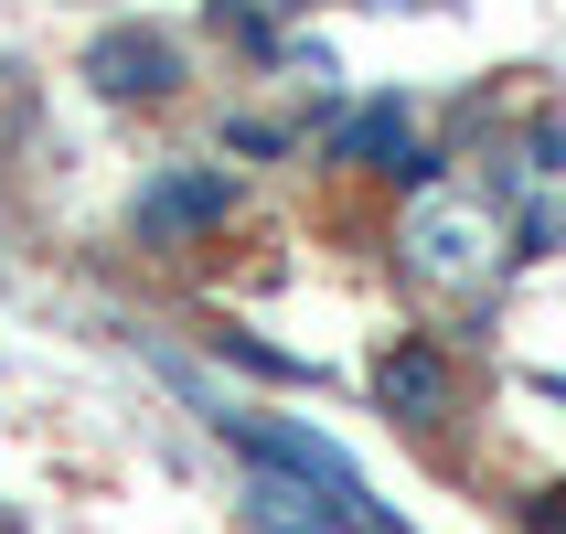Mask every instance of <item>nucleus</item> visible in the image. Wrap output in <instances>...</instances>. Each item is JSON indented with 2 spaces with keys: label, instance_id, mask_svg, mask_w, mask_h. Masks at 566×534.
<instances>
[{
  "label": "nucleus",
  "instance_id": "obj_1",
  "mask_svg": "<svg viewBox=\"0 0 566 534\" xmlns=\"http://www.w3.org/2000/svg\"><path fill=\"white\" fill-rule=\"evenodd\" d=\"M396 247L428 289H481L492 279V256H503V214L460 182H417L407 214H396Z\"/></svg>",
  "mask_w": 566,
  "mask_h": 534
},
{
  "label": "nucleus",
  "instance_id": "obj_2",
  "mask_svg": "<svg viewBox=\"0 0 566 534\" xmlns=\"http://www.w3.org/2000/svg\"><path fill=\"white\" fill-rule=\"evenodd\" d=\"M214 428L247 449L256 471H289V481H311V492H332L353 534H396V513H375V503H364V471H353V460L321 439V428H300V417H247V407H214Z\"/></svg>",
  "mask_w": 566,
  "mask_h": 534
},
{
  "label": "nucleus",
  "instance_id": "obj_3",
  "mask_svg": "<svg viewBox=\"0 0 566 534\" xmlns=\"http://www.w3.org/2000/svg\"><path fill=\"white\" fill-rule=\"evenodd\" d=\"M224 214H235V171H214V160H160L150 182H139V203H128V235L139 247H192Z\"/></svg>",
  "mask_w": 566,
  "mask_h": 534
},
{
  "label": "nucleus",
  "instance_id": "obj_4",
  "mask_svg": "<svg viewBox=\"0 0 566 534\" xmlns=\"http://www.w3.org/2000/svg\"><path fill=\"white\" fill-rule=\"evenodd\" d=\"M375 407L396 417V428H449V417H460V364H449L428 332H396V343L375 353Z\"/></svg>",
  "mask_w": 566,
  "mask_h": 534
},
{
  "label": "nucleus",
  "instance_id": "obj_5",
  "mask_svg": "<svg viewBox=\"0 0 566 534\" xmlns=\"http://www.w3.org/2000/svg\"><path fill=\"white\" fill-rule=\"evenodd\" d=\"M86 75H96V96H118V107H160V96H182V43L150 32V22H118V32L86 43Z\"/></svg>",
  "mask_w": 566,
  "mask_h": 534
},
{
  "label": "nucleus",
  "instance_id": "obj_6",
  "mask_svg": "<svg viewBox=\"0 0 566 534\" xmlns=\"http://www.w3.org/2000/svg\"><path fill=\"white\" fill-rule=\"evenodd\" d=\"M332 160H343V171H385V182H439V171H428V150H417L407 139V107H396V96H385V107H353L343 128H332Z\"/></svg>",
  "mask_w": 566,
  "mask_h": 534
},
{
  "label": "nucleus",
  "instance_id": "obj_7",
  "mask_svg": "<svg viewBox=\"0 0 566 534\" xmlns=\"http://www.w3.org/2000/svg\"><path fill=\"white\" fill-rule=\"evenodd\" d=\"M247 524L256 534H353L332 492H311V481H289V471H256L247 481Z\"/></svg>",
  "mask_w": 566,
  "mask_h": 534
},
{
  "label": "nucleus",
  "instance_id": "obj_8",
  "mask_svg": "<svg viewBox=\"0 0 566 534\" xmlns=\"http://www.w3.org/2000/svg\"><path fill=\"white\" fill-rule=\"evenodd\" d=\"M224 150H247V160H279V150H300V128H289V118H224Z\"/></svg>",
  "mask_w": 566,
  "mask_h": 534
},
{
  "label": "nucleus",
  "instance_id": "obj_9",
  "mask_svg": "<svg viewBox=\"0 0 566 534\" xmlns=\"http://www.w3.org/2000/svg\"><path fill=\"white\" fill-rule=\"evenodd\" d=\"M214 353H235V364H256V375H279V385H300L311 364L300 353H279V343H256V332H214Z\"/></svg>",
  "mask_w": 566,
  "mask_h": 534
},
{
  "label": "nucleus",
  "instance_id": "obj_10",
  "mask_svg": "<svg viewBox=\"0 0 566 534\" xmlns=\"http://www.w3.org/2000/svg\"><path fill=\"white\" fill-rule=\"evenodd\" d=\"M513 235H524V247H513V256H556L566 214H556V203H524V224H513Z\"/></svg>",
  "mask_w": 566,
  "mask_h": 534
},
{
  "label": "nucleus",
  "instance_id": "obj_11",
  "mask_svg": "<svg viewBox=\"0 0 566 534\" xmlns=\"http://www.w3.org/2000/svg\"><path fill=\"white\" fill-rule=\"evenodd\" d=\"M524 171H545V182L566 171V128H556V118H535V160H524Z\"/></svg>",
  "mask_w": 566,
  "mask_h": 534
},
{
  "label": "nucleus",
  "instance_id": "obj_12",
  "mask_svg": "<svg viewBox=\"0 0 566 534\" xmlns=\"http://www.w3.org/2000/svg\"><path fill=\"white\" fill-rule=\"evenodd\" d=\"M535 534H566V513H556V503H535Z\"/></svg>",
  "mask_w": 566,
  "mask_h": 534
},
{
  "label": "nucleus",
  "instance_id": "obj_13",
  "mask_svg": "<svg viewBox=\"0 0 566 534\" xmlns=\"http://www.w3.org/2000/svg\"><path fill=\"white\" fill-rule=\"evenodd\" d=\"M407 11H449V0H407Z\"/></svg>",
  "mask_w": 566,
  "mask_h": 534
}]
</instances>
